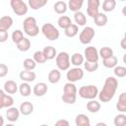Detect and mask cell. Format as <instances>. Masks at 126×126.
<instances>
[{
	"instance_id": "cell-30",
	"label": "cell",
	"mask_w": 126,
	"mask_h": 126,
	"mask_svg": "<svg viewBox=\"0 0 126 126\" xmlns=\"http://www.w3.org/2000/svg\"><path fill=\"white\" fill-rule=\"evenodd\" d=\"M17 48L20 50V51H28L30 48H31V41L29 38L27 37H24L20 42L17 43Z\"/></svg>"
},
{
	"instance_id": "cell-48",
	"label": "cell",
	"mask_w": 126,
	"mask_h": 126,
	"mask_svg": "<svg viewBox=\"0 0 126 126\" xmlns=\"http://www.w3.org/2000/svg\"><path fill=\"white\" fill-rule=\"evenodd\" d=\"M4 125V118L2 117V115H0V126Z\"/></svg>"
},
{
	"instance_id": "cell-13",
	"label": "cell",
	"mask_w": 126,
	"mask_h": 126,
	"mask_svg": "<svg viewBox=\"0 0 126 126\" xmlns=\"http://www.w3.org/2000/svg\"><path fill=\"white\" fill-rule=\"evenodd\" d=\"M35 73L32 70H26L25 71H22L20 73V79L23 81V82H27V83H31V82H33L35 80Z\"/></svg>"
},
{
	"instance_id": "cell-14",
	"label": "cell",
	"mask_w": 126,
	"mask_h": 126,
	"mask_svg": "<svg viewBox=\"0 0 126 126\" xmlns=\"http://www.w3.org/2000/svg\"><path fill=\"white\" fill-rule=\"evenodd\" d=\"M19 110H20V113H22L25 116L30 115L33 111V104L31 101H24L21 103Z\"/></svg>"
},
{
	"instance_id": "cell-19",
	"label": "cell",
	"mask_w": 126,
	"mask_h": 126,
	"mask_svg": "<svg viewBox=\"0 0 126 126\" xmlns=\"http://www.w3.org/2000/svg\"><path fill=\"white\" fill-rule=\"evenodd\" d=\"M48 82L51 83V84H56L60 81L61 79V73H60V70L58 69H53L51 70L49 73H48Z\"/></svg>"
},
{
	"instance_id": "cell-38",
	"label": "cell",
	"mask_w": 126,
	"mask_h": 126,
	"mask_svg": "<svg viewBox=\"0 0 126 126\" xmlns=\"http://www.w3.org/2000/svg\"><path fill=\"white\" fill-rule=\"evenodd\" d=\"M24 38V33L21 30H15L13 32H12V40L14 43H18L20 42L22 39Z\"/></svg>"
},
{
	"instance_id": "cell-11",
	"label": "cell",
	"mask_w": 126,
	"mask_h": 126,
	"mask_svg": "<svg viewBox=\"0 0 126 126\" xmlns=\"http://www.w3.org/2000/svg\"><path fill=\"white\" fill-rule=\"evenodd\" d=\"M6 116L10 122H16L20 117V110L17 107L10 106L8 107V110L6 111Z\"/></svg>"
},
{
	"instance_id": "cell-15",
	"label": "cell",
	"mask_w": 126,
	"mask_h": 126,
	"mask_svg": "<svg viewBox=\"0 0 126 126\" xmlns=\"http://www.w3.org/2000/svg\"><path fill=\"white\" fill-rule=\"evenodd\" d=\"M18 85H17V83L15 82V81H13V80H8V81H6L5 82V84H4V91L7 93V94H16L17 93V91H18Z\"/></svg>"
},
{
	"instance_id": "cell-7",
	"label": "cell",
	"mask_w": 126,
	"mask_h": 126,
	"mask_svg": "<svg viewBox=\"0 0 126 126\" xmlns=\"http://www.w3.org/2000/svg\"><path fill=\"white\" fill-rule=\"evenodd\" d=\"M94 36V30L92 27H85L79 35V39L82 44H88L93 40Z\"/></svg>"
},
{
	"instance_id": "cell-46",
	"label": "cell",
	"mask_w": 126,
	"mask_h": 126,
	"mask_svg": "<svg viewBox=\"0 0 126 126\" xmlns=\"http://www.w3.org/2000/svg\"><path fill=\"white\" fill-rule=\"evenodd\" d=\"M57 126H60V125H64V126H69V122L67 120H64V119H60L58 120L56 123H55Z\"/></svg>"
},
{
	"instance_id": "cell-8",
	"label": "cell",
	"mask_w": 126,
	"mask_h": 126,
	"mask_svg": "<svg viewBox=\"0 0 126 126\" xmlns=\"http://www.w3.org/2000/svg\"><path fill=\"white\" fill-rule=\"evenodd\" d=\"M83 77H84V71L80 67L71 68V69H69V71L66 74V78H67L68 82H72V83L82 80Z\"/></svg>"
},
{
	"instance_id": "cell-12",
	"label": "cell",
	"mask_w": 126,
	"mask_h": 126,
	"mask_svg": "<svg viewBox=\"0 0 126 126\" xmlns=\"http://www.w3.org/2000/svg\"><path fill=\"white\" fill-rule=\"evenodd\" d=\"M47 90H48L47 85L45 83H43V82H39V83L35 84V86L33 87L32 91H33L34 95H36V96H43L47 93Z\"/></svg>"
},
{
	"instance_id": "cell-43",
	"label": "cell",
	"mask_w": 126,
	"mask_h": 126,
	"mask_svg": "<svg viewBox=\"0 0 126 126\" xmlns=\"http://www.w3.org/2000/svg\"><path fill=\"white\" fill-rule=\"evenodd\" d=\"M3 102H4V107H10L14 104V98L9 94H5L3 98Z\"/></svg>"
},
{
	"instance_id": "cell-23",
	"label": "cell",
	"mask_w": 126,
	"mask_h": 126,
	"mask_svg": "<svg viewBox=\"0 0 126 126\" xmlns=\"http://www.w3.org/2000/svg\"><path fill=\"white\" fill-rule=\"evenodd\" d=\"M83 4H84V0H69L68 8L75 13L81 10V8L83 7Z\"/></svg>"
},
{
	"instance_id": "cell-29",
	"label": "cell",
	"mask_w": 126,
	"mask_h": 126,
	"mask_svg": "<svg viewBox=\"0 0 126 126\" xmlns=\"http://www.w3.org/2000/svg\"><path fill=\"white\" fill-rule=\"evenodd\" d=\"M84 59L85 58L81 53L76 52L71 56V64L74 65L75 67H79L80 65H82L84 63Z\"/></svg>"
},
{
	"instance_id": "cell-9",
	"label": "cell",
	"mask_w": 126,
	"mask_h": 126,
	"mask_svg": "<svg viewBox=\"0 0 126 126\" xmlns=\"http://www.w3.org/2000/svg\"><path fill=\"white\" fill-rule=\"evenodd\" d=\"M84 55L86 61H90V62H97L99 58L98 50L94 46H88L84 51Z\"/></svg>"
},
{
	"instance_id": "cell-33",
	"label": "cell",
	"mask_w": 126,
	"mask_h": 126,
	"mask_svg": "<svg viewBox=\"0 0 126 126\" xmlns=\"http://www.w3.org/2000/svg\"><path fill=\"white\" fill-rule=\"evenodd\" d=\"M116 7V1L115 0H104L102 3V10L104 12H111Z\"/></svg>"
},
{
	"instance_id": "cell-10",
	"label": "cell",
	"mask_w": 126,
	"mask_h": 126,
	"mask_svg": "<svg viewBox=\"0 0 126 126\" xmlns=\"http://www.w3.org/2000/svg\"><path fill=\"white\" fill-rule=\"evenodd\" d=\"M99 5H100V1L99 0H88V6H87V14L94 18L99 11H98V8H99Z\"/></svg>"
},
{
	"instance_id": "cell-26",
	"label": "cell",
	"mask_w": 126,
	"mask_h": 126,
	"mask_svg": "<svg viewBox=\"0 0 126 126\" xmlns=\"http://www.w3.org/2000/svg\"><path fill=\"white\" fill-rule=\"evenodd\" d=\"M118 63V59L115 55H111L110 57H107L102 60V64L106 68H114Z\"/></svg>"
},
{
	"instance_id": "cell-17",
	"label": "cell",
	"mask_w": 126,
	"mask_h": 126,
	"mask_svg": "<svg viewBox=\"0 0 126 126\" xmlns=\"http://www.w3.org/2000/svg\"><path fill=\"white\" fill-rule=\"evenodd\" d=\"M94 22L97 27H103L107 24V16L104 13L98 12L94 18Z\"/></svg>"
},
{
	"instance_id": "cell-50",
	"label": "cell",
	"mask_w": 126,
	"mask_h": 126,
	"mask_svg": "<svg viewBox=\"0 0 126 126\" xmlns=\"http://www.w3.org/2000/svg\"><path fill=\"white\" fill-rule=\"evenodd\" d=\"M119 1H122V2H123V1H125V0H119Z\"/></svg>"
},
{
	"instance_id": "cell-34",
	"label": "cell",
	"mask_w": 126,
	"mask_h": 126,
	"mask_svg": "<svg viewBox=\"0 0 126 126\" xmlns=\"http://www.w3.org/2000/svg\"><path fill=\"white\" fill-rule=\"evenodd\" d=\"M98 55L102 59H105V58L113 55V50H112V48H110L108 46H103L98 50Z\"/></svg>"
},
{
	"instance_id": "cell-5",
	"label": "cell",
	"mask_w": 126,
	"mask_h": 126,
	"mask_svg": "<svg viewBox=\"0 0 126 126\" xmlns=\"http://www.w3.org/2000/svg\"><path fill=\"white\" fill-rule=\"evenodd\" d=\"M70 56L67 52L61 51L56 55V66L60 71H66L70 68Z\"/></svg>"
},
{
	"instance_id": "cell-37",
	"label": "cell",
	"mask_w": 126,
	"mask_h": 126,
	"mask_svg": "<svg viewBox=\"0 0 126 126\" xmlns=\"http://www.w3.org/2000/svg\"><path fill=\"white\" fill-rule=\"evenodd\" d=\"M114 125L115 126H125L126 125V115L125 114H118L114 117Z\"/></svg>"
},
{
	"instance_id": "cell-44",
	"label": "cell",
	"mask_w": 126,
	"mask_h": 126,
	"mask_svg": "<svg viewBox=\"0 0 126 126\" xmlns=\"http://www.w3.org/2000/svg\"><path fill=\"white\" fill-rule=\"evenodd\" d=\"M8 74V66L4 63H0V78L5 77Z\"/></svg>"
},
{
	"instance_id": "cell-18",
	"label": "cell",
	"mask_w": 126,
	"mask_h": 126,
	"mask_svg": "<svg viewBox=\"0 0 126 126\" xmlns=\"http://www.w3.org/2000/svg\"><path fill=\"white\" fill-rule=\"evenodd\" d=\"M75 123L77 126H90L91 125V121L90 118L86 115V114H78L75 118Z\"/></svg>"
},
{
	"instance_id": "cell-3",
	"label": "cell",
	"mask_w": 126,
	"mask_h": 126,
	"mask_svg": "<svg viewBox=\"0 0 126 126\" xmlns=\"http://www.w3.org/2000/svg\"><path fill=\"white\" fill-rule=\"evenodd\" d=\"M98 89L94 85H88V86H82L79 89V95L82 98L86 99H94L97 96Z\"/></svg>"
},
{
	"instance_id": "cell-6",
	"label": "cell",
	"mask_w": 126,
	"mask_h": 126,
	"mask_svg": "<svg viewBox=\"0 0 126 126\" xmlns=\"http://www.w3.org/2000/svg\"><path fill=\"white\" fill-rule=\"evenodd\" d=\"M10 5L13 12L18 16H24L28 13L29 7L23 0H10Z\"/></svg>"
},
{
	"instance_id": "cell-49",
	"label": "cell",
	"mask_w": 126,
	"mask_h": 126,
	"mask_svg": "<svg viewBox=\"0 0 126 126\" xmlns=\"http://www.w3.org/2000/svg\"><path fill=\"white\" fill-rule=\"evenodd\" d=\"M96 125H97V126H99V125H102V126H105L106 124H105V123H101V122H100V123H97Z\"/></svg>"
},
{
	"instance_id": "cell-16",
	"label": "cell",
	"mask_w": 126,
	"mask_h": 126,
	"mask_svg": "<svg viewBox=\"0 0 126 126\" xmlns=\"http://www.w3.org/2000/svg\"><path fill=\"white\" fill-rule=\"evenodd\" d=\"M13 25V19L10 16H3L0 18V31H8Z\"/></svg>"
},
{
	"instance_id": "cell-28",
	"label": "cell",
	"mask_w": 126,
	"mask_h": 126,
	"mask_svg": "<svg viewBox=\"0 0 126 126\" xmlns=\"http://www.w3.org/2000/svg\"><path fill=\"white\" fill-rule=\"evenodd\" d=\"M78 32H79L78 26L75 25V24H71L69 27H67V28L65 29L64 33H65V35L68 36V37H74V36H76V35L78 34Z\"/></svg>"
},
{
	"instance_id": "cell-21",
	"label": "cell",
	"mask_w": 126,
	"mask_h": 126,
	"mask_svg": "<svg viewBox=\"0 0 126 126\" xmlns=\"http://www.w3.org/2000/svg\"><path fill=\"white\" fill-rule=\"evenodd\" d=\"M116 108L120 112H126V93H122L119 95Z\"/></svg>"
},
{
	"instance_id": "cell-24",
	"label": "cell",
	"mask_w": 126,
	"mask_h": 126,
	"mask_svg": "<svg viewBox=\"0 0 126 126\" xmlns=\"http://www.w3.org/2000/svg\"><path fill=\"white\" fill-rule=\"evenodd\" d=\"M47 1L48 0H29L28 5L32 10H37V9L44 7L47 4Z\"/></svg>"
},
{
	"instance_id": "cell-25",
	"label": "cell",
	"mask_w": 126,
	"mask_h": 126,
	"mask_svg": "<svg viewBox=\"0 0 126 126\" xmlns=\"http://www.w3.org/2000/svg\"><path fill=\"white\" fill-rule=\"evenodd\" d=\"M74 20H75L77 26H85L87 24V17L81 11L75 12V14H74Z\"/></svg>"
},
{
	"instance_id": "cell-47",
	"label": "cell",
	"mask_w": 126,
	"mask_h": 126,
	"mask_svg": "<svg viewBox=\"0 0 126 126\" xmlns=\"http://www.w3.org/2000/svg\"><path fill=\"white\" fill-rule=\"evenodd\" d=\"M125 41H126V39H125V37H123L122 39H121V47L123 48V49H126V44H125Z\"/></svg>"
},
{
	"instance_id": "cell-36",
	"label": "cell",
	"mask_w": 126,
	"mask_h": 126,
	"mask_svg": "<svg viewBox=\"0 0 126 126\" xmlns=\"http://www.w3.org/2000/svg\"><path fill=\"white\" fill-rule=\"evenodd\" d=\"M63 93L64 94H77V88L75 84L72 82L66 83L63 88Z\"/></svg>"
},
{
	"instance_id": "cell-31",
	"label": "cell",
	"mask_w": 126,
	"mask_h": 126,
	"mask_svg": "<svg viewBox=\"0 0 126 126\" xmlns=\"http://www.w3.org/2000/svg\"><path fill=\"white\" fill-rule=\"evenodd\" d=\"M19 92H20L21 95H23V96H29V95L31 94L32 88H31V86L29 85V83L24 82V83H22V84L19 86Z\"/></svg>"
},
{
	"instance_id": "cell-35",
	"label": "cell",
	"mask_w": 126,
	"mask_h": 126,
	"mask_svg": "<svg viewBox=\"0 0 126 126\" xmlns=\"http://www.w3.org/2000/svg\"><path fill=\"white\" fill-rule=\"evenodd\" d=\"M61 98H62V100H63L65 103L73 104V103L76 102V99H77V94H64V93H63Z\"/></svg>"
},
{
	"instance_id": "cell-32",
	"label": "cell",
	"mask_w": 126,
	"mask_h": 126,
	"mask_svg": "<svg viewBox=\"0 0 126 126\" xmlns=\"http://www.w3.org/2000/svg\"><path fill=\"white\" fill-rule=\"evenodd\" d=\"M57 24H58L59 28L65 30L67 27H69L72 24V22H71V19L68 16H61V17H59V19L57 21Z\"/></svg>"
},
{
	"instance_id": "cell-42",
	"label": "cell",
	"mask_w": 126,
	"mask_h": 126,
	"mask_svg": "<svg viewBox=\"0 0 126 126\" xmlns=\"http://www.w3.org/2000/svg\"><path fill=\"white\" fill-rule=\"evenodd\" d=\"M85 66V69L88 72H94L97 68H98V63L97 62H90V61H86L85 63H83Z\"/></svg>"
},
{
	"instance_id": "cell-45",
	"label": "cell",
	"mask_w": 126,
	"mask_h": 126,
	"mask_svg": "<svg viewBox=\"0 0 126 126\" xmlns=\"http://www.w3.org/2000/svg\"><path fill=\"white\" fill-rule=\"evenodd\" d=\"M8 39V32L7 31H0V42H5Z\"/></svg>"
},
{
	"instance_id": "cell-1",
	"label": "cell",
	"mask_w": 126,
	"mask_h": 126,
	"mask_svg": "<svg viewBox=\"0 0 126 126\" xmlns=\"http://www.w3.org/2000/svg\"><path fill=\"white\" fill-rule=\"evenodd\" d=\"M117 88H118V81L115 77L106 78L101 91L97 94V96H98L99 100L102 101V102L110 101L113 98Z\"/></svg>"
},
{
	"instance_id": "cell-2",
	"label": "cell",
	"mask_w": 126,
	"mask_h": 126,
	"mask_svg": "<svg viewBox=\"0 0 126 126\" xmlns=\"http://www.w3.org/2000/svg\"><path fill=\"white\" fill-rule=\"evenodd\" d=\"M24 27V32L29 35V36H36L39 32V28L36 24V20L33 17H28L24 20L23 23Z\"/></svg>"
},
{
	"instance_id": "cell-4",
	"label": "cell",
	"mask_w": 126,
	"mask_h": 126,
	"mask_svg": "<svg viewBox=\"0 0 126 126\" xmlns=\"http://www.w3.org/2000/svg\"><path fill=\"white\" fill-rule=\"evenodd\" d=\"M41 32L48 40H56L59 38V35H60L58 29L55 28L50 23H46L41 27Z\"/></svg>"
},
{
	"instance_id": "cell-20",
	"label": "cell",
	"mask_w": 126,
	"mask_h": 126,
	"mask_svg": "<svg viewBox=\"0 0 126 126\" xmlns=\"http://www.w3.org/2000/svg\"><path fill=\"white\" fill-rule=\"evenodd\" d=\"M42 52H43L46 60H51V59L55 58L57 55V51H56L55 47H53V46H45L43 48Z\"/></svg>"
},
{
	"instance_id": "cell-22",
	"label": "cell",
	"mask_w": 126,
	"mask_h": 126,
	"mask_svg": "<svg viewBox=\"0 0 126 126\" xmlns=\"http://www.w3.org/2000/svg\"><path fill=\"white\" fill-rule=\"evenodd\" d=\"M87 109L91 113H96L100 109V103L97 100H95L94 98V99H90V101L87 103Z\"/></svg>"
},
{
	"instance_id": "cell-40",
	"label": "cell",
	"mask_w": 126,
	"mask_h": 126,
	"mask_svg": "<svg viewBox=\"0 0 126 126\" xmlns=\"http://www.w3.org/2000/svg\"><path fill=\"white\" fill-rule=\"evenodd\" d=\"M113 73L115 75V77H118V78H123L126 76V68L124 66H115L114 69H113Z\"/></svg>"
},
{
	"instance_id": "cell-39",
	"label": "cell",
	"mask_w": 126,
	"mask_h": 126,
	"mask_svg": "<svg viewBox=\"0 0 126 126\" xmlns=\"http://www.w3.org/2000/svg\"><path fill=\"white\" fill-rule=\"evenodd\" d=\"M23 65H24V68L26 70H32V71L36 66V62L32 58H26L23 62Z\"/></svg>"
},
{
	"instance_id": "cell-27",
	"label": "cell",
	"mask_w": 126,
	"mask_h": 126,
	"mask_svg": "<svg viewBox=\"0 0 126 126\" xmlns=\"http://www.w3.org/2000/svg\"><path fill=\"white\" fill-rule=\"evenodd\" d=\"M53 9H54L55 13L61 15V14L66 13V11H67V9H68V5H67L64 1H57V2L54 4Z\"/></svg>"
},
{
	"instance_id": "cell-41",
	"label": "cell",
	"mask_w": 126,
	"mask_h": 126,
	"mask_svg": "<svg viewBox=\"0 0 126 126\" xmlns=\"http://www.w3.org/2000/svg\"><path fill=\"white\" fill-rule=\"evenodd\" d=\"M36 63H39V64H42V63H44L45 61H46V58H45V56H44V54H43V52L42 51H35L34 53H33V58H32Z\"/></svg>"
}]
</instances>
